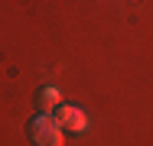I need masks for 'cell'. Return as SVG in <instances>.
Here are the masks:
<instances>
[{"instance_id":"3957f363","label":"cell","mask_w":153,"mask_h":146,"mask_svg":"<svg viewBox=\"0 0 153 146\" xmlns=\"http://www.w3.org/2000/svg\"><path fill=\"white\" fill-rule=\"evenodd\" d=\"M36 107H39V114H56V107L62 104V91L56 85H42L39 91H36Z\"/></svg>"},{"instance_id":"7a4b0ae2","label":"cell","mask_w":153,"mask_h":146,"mask_svg":"<svg viewBox=\"0 0 153 146\" xmlns=\"http://www.w3.org/2000/svg\"><path fill=\"white\" fill-rule=\"evenodd\" d=\"M52 117L59 120V127H62V130H72V133H85V114H82L78 107H72V104H59Z\"/></svg>"},{"instance_id":"6da1fadb","label":"cell","mask_w":153,"mask_h":146,"mask_svg":"<svg viewBox=\"0 0 153 146\" xmlns=\"http://www.w3.org/2000/svg\"><path fill=\"white\" fill-rule=\"evenodd\" d=\"M30 140L33 146H62V127L52 114H39L30 123Z\"/></svg>"}]
</instances>
